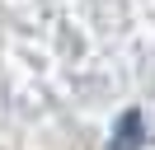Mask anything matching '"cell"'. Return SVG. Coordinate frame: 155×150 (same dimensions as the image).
Listing matches in <instances>:
<instances>
[{
    "label": "cell",
    "mask_w": 155,
    "mask_h": 150,
    "mask_svg": "<svg viewBox=\"0 0 155 150\" xmlns=\"http://www.w3.org/2000/svg\"><path fill=\"white\" fill-rule=\"evenodd\" d=\"M141 136H146L141 112H122V117H117V131H113V145H108V150H141Z\"/></svg>",
    "instance_id": "obj_1"
}]
</instances>
